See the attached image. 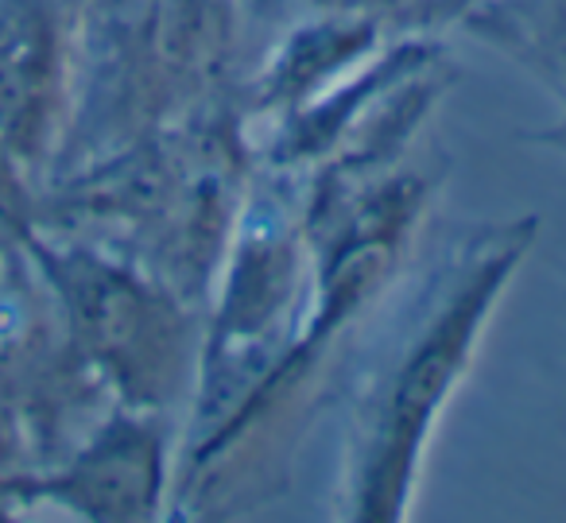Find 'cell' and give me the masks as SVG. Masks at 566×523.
I'll list each match as a JSON object with an SVG mask.
<instances>
[{"mask_svg": "<svg viewBox=\"0 0 566 523\" xmlns=\"http://www.w3.org/2000/svg\"><path fill=\"white\" fill-rule=\"evenodd\" d=\"M48 492L90 520H151L164 492V438L148 419L117 415Z\"/></svg>", "mask_w": 566, "mask_h": 523, "instance_id": "4", "label": "cell"}, {"mask_svg": "<svg viewBox=\"0 0 566 523\" xmlns=\"http://www.w3.org/2000/svg\"><path fill=\"white\" fill-rule=\"evenodd\" d=\"M303 4H311L318 12H361V17H377V12L392 9L400 0H303Z\"/></svg>", "mask_w": 566, "mask_h": 523, "instance_id": "8", "label": "cell"}, {"mask_svg": "<svg viewBox=\"0 0 566 523\" xmlns=\"http://www.w3.org/2000/svg\"><path fill=\"white\" fill-rule=\"evenodd\" d=\"M473 35L496 43L566 97V0H489L465 20Z\"/></svg>", "mask_w": 566, "mask_h": 523, "instance_id": "7", "label": "cell"}, {"mask_svg": "<svg viewBox=\"0 0 566 523\" xmlns=\"http://www.w3.org/2000/svg\"><path fill=\"white\" fill-rule=\"evenodd\" d=\"M233 257L226 272V295H221L218 318H213V349L210 373L237 365L249 345H256L264 334H272L275 322L287 314V303L300 291V244L295 226L280 202L260 198L244 210L241 226L233 229Z\"/></svg>", "mask_w": 566, "mask_h": 523, "instance_id": "3", "label": "cell"}, {"mask_svg": "<svg viewBox=\"0 0 566 523\" xmlns=\"http://www.w3.org/2000/svg\"><path fill=\"white\" fill-rule=\"evenodd\" d=\"M63 43L43 0H9L0 12V140L17 159L40 156L59 113Z\"/></svg>", "mask_w": 566, "mask_h": 523, "instance_id": "5", "label": "cell"}, {"mask_svg": "<svg viewBox=\"0 0 566 523\" xmlns=\"http://www.w3.org/2000/svg\"><path fill=\"white\" fill-rule=\"evenodd\" d=\"M535 229L539 221L524 218L481 233V241H473L450 264V275L439 280L423 318L385 365L365 415L361 466L349 484L354 520H403L427 438L462 384L489 314L496 311L501 291L532 249Z\"/></svg>", "mask_w": 566, "mask_h": 523, "instance_id": "1", "label": "cell"}, {"mask_svg": "<svg viewBox=\"0 0 566 523\" xmlns=\"http://www.w3.org/2000/svg\"><path fill=\"white\" fill-rule=\"evenodd\" d=\"M535 140H539L543 148H555V151H563V156H566V113L555 121V125L539 128V133H535Z\"/></svg>", "mask_w": 566, "mask_h": 523, "instance_id": "9", "label": "cell"}, {"mask_svg": "<svg viewBox=\"0 0 566 523\" xmlns=\"http://www.w3.org/2000/svg\"><path fill=\"white\" fill-rule=\"evenodd\" d=\"M380 40V20L361 12H323L311 28H300L275 51L260 74L256 109L287 113L318 97L323 82H334L349 63L365 59Z\"/></svg>", "mask_w": 566, "mask_h": 523, "instance_id": "6", "label": "cell"}, {"mask_svg": "<svg viewBox=\"0 0 566 523\" xmlns=\"http://www.w3.org/2000/svg\"><path fill=\"white\" fill-rule=\"evenodd\" d=\"M40 252L86 357L133 407L175 396L187 368V322L171 295L94 252Z\"/></svg>", "mask_w": 566, "mask_h": 523, "instance_id": "2", "label": "cell"}]
</instances>
